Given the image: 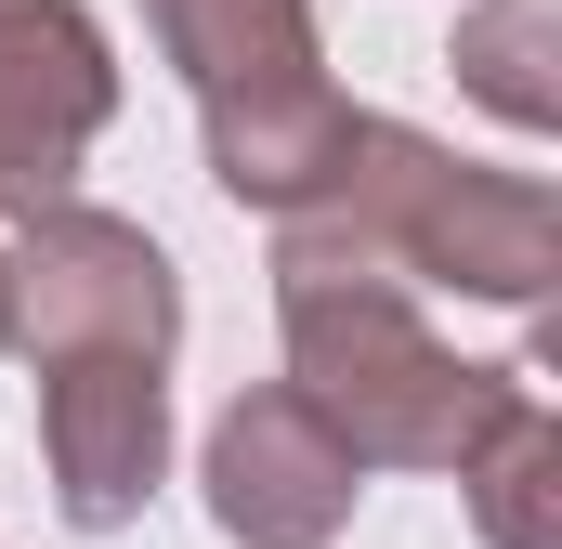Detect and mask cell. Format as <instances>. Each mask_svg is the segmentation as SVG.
Listing matches in <instances>:
<instances>
[{
  "label": "cell",
  "mask_w": 562,
  "mask_h": 549,
  "mask_svg": "<svg viewBox=\"0 0 562 549\" xmlns=\"http://www.w3.org/2000/svg\"><path fill=\"white\" fill-rule=\"evenodd\" d=\"M144 26H157V53H170L183 92H196L210 183H223L236 210L314 197V170L353 132V105H340L327 66H314V13H301V0H144Z\"/></svg>",
  "instance_id": "3"
},
{
  "label": "cell",
  "mask_w": 562,
  "mask_h": 549,
  "mask_svg": "<svg viewBox=\"0 0 562 549\" xmlns=\"http://www.w3.org/2000/svg\"><path fill=\"white\" fill-rule=\"evenodd\" d=\"M458 484H471V524L497 549H562V418H550V393H524L497 418L458 458Z\"/></svg>",
  "instance_id": "8"
},
{
  "label": "cell",
  "mask_w": 562,
  "mask_h": 549,
  "mask_svg": "<svg viewBox=\"0 0 562 549\" xmlns=\"http://www.w3.org/2000/svg\"><path fill=\"white\" fill-rule=\"evenodd\" d=\"M0 354H13V274H0Z\"/></svg>",
  "instance_id": "10"
},
{
  "label": "cell",
  "mask_w": 562,
  "mask_h": 549,
  "mask_svg": "<svg viewBox=\"0 0 562 549\" xmlns=\"http://www.w3.org/2000/svg\"><path fill=\"white\" fill-rule=\"evenodd\" d=\"M40 458H53V511L79 537L144 524V497L170 471V354H53L40 367Z\"/></svg>",
  "instance_id": "6"
},
{
  "label": "cell",
  "mask_w": 562,
  "mask_h": 549,
  "mask_svg": "<svg viewBox=\"0 0 562 549\" xmlns=\"http://www.w3.org/2000/svg\"><path fill=\"white\" fill-rule=\"evenodd\" d=\"M276 314H288V380L327 406V432L367 471H458L497 418L537 393L524 367H458L393 274L276 262Z\"/></svg>",
  "instance_id": "2"
},
{
  "label": "cell",
  "mask_w": 562,
  "mask_h": 549,
  "mask_svg": "<svg viewBox=\"0 0 562 549\" xmlns=\"http://www.w3.org/2000/svg\"><path fill=\"white\" fill-rule=\"evenodd\" d=\"M13 274V340L53 367V354H170L183 340V288H170V249L119 223V210H26V236L0 249Z\"/></svg>",
  "instance_id": "4"
},
{
  "label": "cell",
  "mask_w": 562,
  "mask_h": 549,
  "mask_svg": "<svg viewBox=\"0 0 562 549\" xmlns=\"http://www.w3.org/2000/svg\"><path fill=\"white\" fill-rule=\"evenodd\" d=\"M276 262H340L393 288H471V301H537L562 274V197L524 170H471L419 144L406 119H353L314 197L276 210Z\"/></svg>",
  "instance_id": "1"
},
{
  "label": "cell",
  "mask_w": 562,
  "mask_h": 549,
  "mask_svg": "<svg viewBox=\"0 0 562 549\" xmlns=\"http://www.w3.org/2000/svg\"><path fill=\"white\" fill-rule=\"evenodd\" d=\"M367 497V458L327 432L301 380H262L210 418V524L236 549H327Z\"/></svg>",
  "instance_id": "5"
},
{
  "label": "cell",
  "mask_w": 562,
  "mask_h": 549,
  "mask_svg": "<svg viewBox=\"0 0 562 549\" xmlns=\"http://www.w3.org/2000/svg\"><path fill=\"white\" fill-rule=\"evenodd\" d=\"M119 119V53L79 0H0V210H53Z\"/></svg>",
  "instance_id": "7"
},
{
  "label": "cell",
  "mask_w": 562,
  "mask_h": 549,
  "mask_svg": "<svg viewBox=\"0 0 562 549\" xmlns=\"http://www.w3.org/2000/svg\"><path fill=\"white\" fill-rule=\"evenodd\" d=\"M562 0H484V13H458V79L510 119V132H550L562 119Z\"/></svg>",
  "instance_id": "9"
}]
</instances>
